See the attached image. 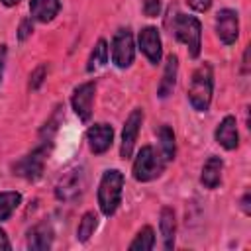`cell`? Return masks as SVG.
I'll list each match as a JSON object with an SVG mask.
<instances>
[{
	"mask_svg": "<svg viewBox=\"0 0 251 251\" xmlns=\"http://www.w3.org/2000/svg\"><path fill=\"white\" fill-rule=\"evenodd\" d=\"M212 92H214V71L210 63L200 65L190 78L188 86V100L194 110L206 112L212 102Z\"/></svg>",
	"mask_w": 251,
	"mask_h": 251,
	"instance_id": "6da1fadb",
	"label": "cell"
},
{
	"mask_svg": "<svg viewBox=\"0 0 251 251\" xmlns=\"http://www.w3.org/2000/svg\"><path fill=\"white\" fill-rule=\"evenodd\" d=\"M124 173L118 169H110L102 175L98 184V206L104 216H114L120 202H122V190H124Z\"/></svg>",
	"mask_w": 251,
	"mask_h": 251,
	"instance_id": "7a4b0ae2",
	"label": "cell"
},
{
	"mask_svg": "<svg viewBox=\"0 0 251 251\" xmlns=\"http://www.w3.org/2000/svg\"><path fill=\"white\" fill-rule=\"evenodd\" d=\"M173 33L178 41H182L188 47L190 57H198L200 55V47H202V25L200 20L194 16H186V14H176L173 20Z\"/></svg>",
	"mask_w": 251,
	"mask_h": 251,
	"instance_id": "3957f363",
	"label": "cell"
},
{
	"mask_svg": "<svg viewBox=\"0 0 251 251\" xmlns=\"http://www.w3.org/2000/svg\"><path fill=\"white\" fill-rule=\"evenodd\" d=\"M86 188V171L82 165H75L61 173L57 184H55V196L61 202H73L78 196H82Z\"/></svg>",
	"mask_w": 251,
	"mask_h": 251,
	"instance_id": "277c9868",
	"label": "cell"
},
{
	"mask_svg": "<svg viewBox=\"0 0 251 251\" xmlns=\"http://www.w3.org/2000/svg\"><path fill=\"white\" fill-rule=\"evenodd\" d=\"M165 159L163 155H159L155 151V147L145 145L139 149L135 161H133V178L139 182H149L157 176H161V173L165 171Z\"/></svg>",
	"mask_w": 251,
	"mask_h": 251,
	"instance_id": "5b68a950",
	"label": "cell"
},
{
	"mask_svg": "<svg viewBox=\"0 0 251 251\" xmlns=\"http://www.w3.org/2000/svg\"><path fill=\"white\" fill-rule=\"evenodd\" d=\"M110 53H112V63L118 69H127L133 63L135 57V45H133V35L127 27H122L114 33L112 37V45H110Z\"/></svg>",
	"mask_w": 251,
	"mask_h": 251,
	"instance_id": "8992f818",
	"label": "cell"
},
{
	"mask_svg": "<svg viewBox=\"0 0 251 251\" xmlns=\"http://www.w3.org/2000/svg\"><path fill=\"white\" fill-rule=\"evenodd\" d=\"M47 153H49L47 143H41L39 147H35L31 153H27L25 157H22L14 165V175H18V176H22L25 180H37L41 176V173H43Z\"/></svg>",
	"mask_w": 251,
	"mask_h": 251,
	"instance_id": "52a82bcc",
	"label": "cell"
},
{
	"mask_svg": "<svg viewBox=\"0 0 251 251\" xmlns=\"http://www.w3.org/2000/svg\"><path fill=\"white\" fill-rule=\"evenodd\" d=\"M141 124H143V110L141 108L131 110V114L127 116V120L124 124V129H122V145H120V157L122 159L131 157L135 141H137V133L141 129Z\"/></svg>",
	"mask_w": 251,
	"mask_h": 251,
	"instance_id": "ba28073f",
	"label": "cell"
},
{
	"mask_svg": "<svg viewBox=\"0 0 251 251\" xmlns=\"http://www.w3.org/2000/svg\"><path fill=\"white\" fill-rule=\"evenodd\" d=\"M94 94H96V84L94 82H82L73 90L71 104L75 114L82 120L88 122L92 116V104H94Z\"/></svg>",
	"mask_w": 251,
	"mask_h": 251,
	"instance_id": "9c48e42d",
	"label": "cell"
},
{
	"mask_svg": "<svg viewBox=\"0 0 251 251\" xmlns=\"http://www.w3.org/2000/svg\"><path fill=\"white\" fill-rule=\"evenodd\" d=\"M216 33H218V37L224 45L235 43V39L239 35V18H237L235 10L224 8V10L218 12V16H216Z\"/></svg>",
	"mask_w": 251,
	"mask_h": 251,
	"instance_id": "30bf717a",
	"label": "cell"
},
{
	"mask_svg": "<svg viewBox=\"0 0 251 251\" xmlns=\"http://www.w3.org/2000/svg\"><path fill=\"white\" fill-rule=\"evenodd\" d=\"M86 141H88V147H90V151L94 155L106 153L112 147V141H114L112 126H108V124H94V126H90L88 131H86Z\"/></svg>",
	"mask_w": 251,
	"mask_h": 251,
	"instance_id": "8fae6325",
	"label": "cell"
},
{
	"mask_svg": "<svg viewBox=\"0 0 251 251\" xmlns=\"http://www.w3.org/2000/svg\"><path fill=\"white\" fill-rule=\"evenodd\" d=\"M139 49L143 51V55L149 59L151 65H157L161 63V57H163V47H161V35L157 31V27H143L139 31Z\"/></svg>",
	"mask_w": 251,
	"mask_h": 251,
	"instance_id": "7c38bea8",
	"label": "cell"
},
{
	"mask_svg": "<svg viewBox=\"0 0 251 251\" xmlns=\"http://www.w3.org/2000/svg\"><path fill=\"white\" fill-rule=\"evenodd\" d=\"M214 137H216V141H218L224 149H227V151L235 149V147L239 145V133H237L235 118H233V116H226V118L218 124Z\"/></svg>",
	"mask_w": 251,
	"mask_h": 251,
	"instance_id": "4fadbf2b",
	"label": "cell"
},
{
	"mask_svg": "<svg viewBox=\"0 0 251 251\" xmlns=\"http://www.w3.org/2000/svg\"><path fill=\"white\" fill-rule=\"evenodd\" d=\"M53 227L47 224V222H41L37 226H33L29 231H27V249L31 251H45V249H51L53 245Z\"/></svg>",
	"mask_w": 251,
	"mask_h": 251,
	"instance_id": "5bb4252c",
	"label": "cell"
},
{
	"mask_svg": "<svg viewBox=\"0 0 251 251\" xmlns=\"http://www.w3.org/2000/svg\"><path fill=\"white\" fill-rule=\"evenodd\" d=\"M61 10L59 0H29V14L35 22L47 24L51 22Z\"/></svg>",
	"mask_w": 251,
	"mask_h": 251,
	"instance_id": "9a60e30c",
	"label": "cell"
},
{
	"mask_svg": "<svg viewBox=\"0 0 251 251\" xmlns=\"http://www.w3.org/2000/svg\"><path fill=\"white\" fill-rule=\"evenodd\" d=\"M176 73H178V59H176V55H169L167 63H165L163 78H161L159 88H157L159 98H167L169 94H173L175 84H176Z\"/></svg>",
	"mask_w": 251,
	"mask_h": 251,
	"instance_id": "2e32d148",
	"label": "cell"
},
{
	"mask_svg": "<svg viewBox=\"0 0 251 251\" xmlns=\"http://www.w3.org/2000/svg\"><path fill=\"white\" fill-rule=\"evenodd\" d=\"M222 171H224V161L220 157H208L200 173V182L210 190L216 188L222 180Z\"/></svg>",
	"mask_w": 251,
	"mask_h": 251,
	"instance_id": "e0dca14e",
	"label": "cell"
},
{
	"mask_svg": "<svg viewBox=\"0 0 251 251\" xmlns=\"http://www.w3.org/2000/svg\"><path fill=\"white\" fill-rule=\"evenodd\" d=\"M159 229H161V235H163V247L173 249L175 247V233H176V220H175V212L171 208L161 210Z\"/></svg>",
	"mask_w": 251,
	"mask_h": 251,
	"instance_id": "ac0fdd59",
	"label": "cell"
},
{
	"mask_svg": "<svg viewBox=\"0 0 251 251\" xmlns=\"http://www.w3.org/2000/svg\"><path fill=\"white\" fill-rule=\"evenodd\" d=\"M20 204H22V194L20 192H16V190L0 192V222H6Z\"/></svg>",
	"mask_w": 251,
	"mask_h": 251,
	"instance_id": "d6986e66",
	"label": "cell"
},
{
	"mask_svg": "<svg viewBox=\"0 0 251 251\" xmlns=\"http://www.w3.org/2000/svg\"><path fill=\"white\" fill-rule=\"evenodd\" d=\"M106 63H108V43L104 39H98V43L94 45V49H92V53L88 57L86 71L88 73H94V71L102 69Z\"/></svg>",
	"mask_w": 251,
	"mask_h": 251,
	"instance_id": "ffe728a7",
	"label": "cell"
},
{
	"mask_svg": "<svg viewBox=\"0 0 251 251\" xmlns=\"http://www.w3.org/2000/svg\"><path fill=\"white\" fill-rule=\"evenodd\" d=\"M159 141H161V155L165 161H173L175 153H176V145H175V133L169 126H161L159 127Z\"/></svg>",
	"mask_w": 251,
	"mask_h": 251,
	"instance_id": "44dd1931",
	"label": "cell"
},
{
	"mask_svg": "<svg viewBox=\"0 0 251 251\" xmlns=\"http://www.w3.org/2000/svg\"><path fill=\"white\" fill-rule=\"evenodd\" d=\"M155 247V231L151 226H145L137 231L135 239L129 243L131 251H151Z\"/></svg>",
	"mask_w": 251,
	"mask_h": 251,
	"instance_id": "7402d4cb",
	"label": "cell"
},
{
	"mask_svg": "<svg viewBox=\"0 0 251 251\" xmlns=\"http://www.w3.org/2000/svg\"><path fill=\"white\" fill-rule=\"evenodd\" d=\"M96 227H98V216H96L94 212H86V214L80 218V222H78V227H76V239L82 241V243L88 241Z\"/></svg>",
	"mask_w": 251,
	"mask_h": 251,
	"instance_id": "603a6c76",
	"label": "cell"
},
{
	"mask_svg": "<svg viewBox=\"0 0 251 251\" xmlns=\"http://www.w3.org/2000/svg\"><path fill=\"white\" fill-rule=\"evenodd\" d=\"M161 12V0H143V14L147 18H157Z\"/></svg>",
	"mask_w": 251,
	"mask_h": 251,
	"instance_id": "cb8c5ba5",
	"label": "cell"
},
{
	"mask_svg": "<svg viewBox=\"0 0 251 251\" xmlns=\"http://www.w3.org/2000/svg\"><path fill=\"white\" fill-rule=\"evenodd\" d=\"M31 31H33V25H31V18H25V20H22V24H20V29H18V39H20V41L27 39V37L31 35Z\"/></svg>",
	"mask_w": 251,
	"mask_h": 251,
	"instance_id": "d4e9b609",
	"label": "cell"
},
{
	"mask_svg": "<svg viewBox=\"0 0 251 251\" xmlns=\"http://www.w3.org/2000/svg\"><path fill=\"white\" fill-rule=\"evenodd\" d=\"M43 76H45V65H39L33 73H31V80H29V86L31 88H37L41 82H43Z\"/></svg>",
	"mask_w": 251,
	"mask_h": 251,
	"instance_id": "484cf974",
	"label": "cell"
},
{
	"mask_svg": "<svg viewBox=\"0 0 251 251\" xmlns=\"http://www.w3.org/2000/svg\"><path fill=\"white\" fill-rule=\"evenodd\" d=\"M188 2V6L192 8V10H196V12H206L210 6H212V0H186Z\"/></svg>",
	"mask_w": 251,
	"mask_h": 251,
	"instance_id": "4316f807",
	"label": "cell"
},
{
	"mask_svg": "<svg viewBox=\"0 0 251 251\" xmlns=\"http://www.w3.org/2000/svg\"><path fill=\"white\" fill-rule=\"evenodd\" d=\"M4 63H6V45H0V80L4 73Z\"/></svg>",
	"mask_w": 251,
	"mask_h": 251,
	"instance_id": "83f0119b",
	"label": "cell"
},
{
	"mask_svg": "<svg viewBox=\"0 0 251 251\" xmlns=\"http://www.w3.org/2000/svg\"><path fill=\"white\" fill-rule=\"evenodd\" d=\"M12 245H10V241H8V235H6V231L4 229H0V249H10Z\"/></svg>",
	"mask_w": 251,
	"mask_h": 251,
	"instance_id": "f1b7e54d",
	"label": "cell"
},
{
	"mask_svg": "<svg viewBox=\"0 0 251 251\" xmlns=\"http://www.w3.org/2000/svg\"><path fill=\"white\" fill-rule=\"evenodd\" d=\"M241 208H243V212H245L247 216L251 214V210H249V192L243 194V198H241Z\"/></svg>",
	"mask_w": 251,
	"mask_h": 251,
	"instance_id": "f546056e",
	"label": "cell"
},
{
	"mask_svg": "<svg viewBox=\"0 0 251 251\" xmlns=\"http://www.w3.org/2000/svg\"><path fill=\"white\" fill-rule=\"evenodd\" d=\"M0 2H2L4 6H18L22 0H0Z\"/></svg>",
	"mask_w": 251,
	"mask_h": 251,
	"instance_id": "4dcf8cb0",
	"label": "cell"
}]
</instances>
